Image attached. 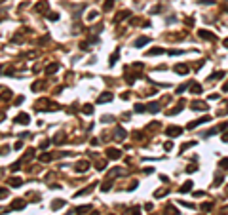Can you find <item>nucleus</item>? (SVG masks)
<instances>
[{"label": "nucleus", "mask_w": 228, "mask_h": 215, "mask_svg": "<svg viewBox=\"0 0 228 215\" xmlns=\"http://www.w3.org/2000/svg\"><path fill=\"white\" fill-rule=\"evenodd\" d=\"M221 167H222V170H228V158H222L221 160V164H219Z\"/></svg>", "instance_id": "nucleus-34"}, {"label": "nucleus", "mask_w": 228, "mask_h": 215, "mask_svg": "<svg viewBox=\"0 0 228 215\" xmlns=\"http://www.w3.org/2000/svg\"><path fill=\"white\" fill-rule=\"evenodd\" d=\"M201 38H205V40H215V34L213 33H209V31H200L198 33Z\"/></svg>", "instance_id": "nucleus-11"}, {"label": "nucleus", "mask_w": 228, "mask_h": 215, "mask_svg": "<svg viewBox=\"0 0 228 215\" xmlns=\"http://www.w3.org/2000/svg\"><path fill=\"white\" fill-rule=\"evenodd\" d=\"M108 188H110V183H108V181H107V183H105V185H103V190H108Z\"/></svg>", "instance_id": "nucleus-47"}, {"label": "nucleus", "mask_w": 228, "mask_h": 215, "mask_svg": "<svg viewBox=\"0 0 228 215\" xmlns=\"http://www.w3.org/2000/svg\"><path fill=\"white\" fill-rule=\"evenodd\" d=\"M135 111H137V112H144V111H147V107H144V105H141V103H137V105H135Z\"/></svg>", "instance_id": "nucleus-32"}, {"label": "nucleus", "mask_w": 228, "mask_h": 215, "mask_svg": "<svg viewBox=\"0 0 228 215\" xmlns=\"http://www.w3.org/2000/svg\"><path fill=\"white\" fill-rule=\"evenodd\" d=\"M112 97H114V95H112L110 92H105V93H101V95L97 97V103H107V101H110Z\"/></svg>", "instance_id": "nucleus-8"}, {"label": "nucleus", "mask_w": 228, "mask_h": 215, "mask_svg": "<svg viewBox=\"0 0 228 215\" xmlns=\"http://www.w3.org/2000/svg\"><path fill=\"white\" fill-rule=\"evenodd\" d=\"M0 21H2V17H0Z\"/></svg>", "instance_id": "nucleus-49"}, {"label": "nucleus", "mask_w": 228, "mask_h": 215, "mask_svg": "<svg viewBox=\"0 0 228 215\" xmlns=\"http://www.w3.org/2000/svg\"><path fill=\"white\" fill-rule=\"evenodd\" d=\"M222 76H224V72H219V71H217V72H213V74H211V80H219V78H222Z\"/></svg>", "instance_id": "nucleus-29"}, {"label": "nucleus", "mask_w": 228, "mask_h": 215, "mask_svg": "<svg viewBox=\"0 0 228 215\" xmlns=\"http://www.w3.org/2000/svg\"><path fill=\"white\" fill-rule=\"evenodd\" d=\"M46 17H48L50 21H57V19H59V13H57V12H48V13H46Z\"/></svg>", "instance_id": "nucleus-24"}, {"label": "nucleus", "mask_w": 228, "mask_h": 215, "mask_svg": "<svg viewBox=\"0 0 228 215\" xmlns=\"http://www.w3.org/2000/svg\"><path fill=\"white\" fill-rule=\"evenodd\" d=\"M126 129H124V128H120V126H118V128H116V139H120V141H124V139H126Z\"/></svg>", "instance_id": "nucleus-13"}, {"label": "nucleus", "mask_w": 228, "mask_h": 215, "mask_svg": "<svg viewBox=\"0 0 228 215\" xmlns=\"http://www.w3.org/2000/svg\"><path fill=\"white\" fill-rule=\"evenodd\" d=\"M158 54H164V50L162 48H152V50L147 51V55H158Z\"/></svg>", "instance_id": "nucleus-26"}, {"label": "nucleus", "mask_w": 228, "mask_h": 215, "mask_svg": "<svg viewBox=\"0 0 228 215\" xmlns=\"http://www.w3.org/2000/svg\"><path fill=\"white\" fill-rule=\"evenodd\" d=\"M186 88H188V86H186V84H184V86H179V90H177V93H183V92L186 90Z\"/></svg>", "instance_id": "nucleus-44"}, {"label": "nucleus", "mask_w": 228, "mask_h": 215, "mask_svg": "<svg viewBox=\"0 0 228 215\" xmlns=\"http://www.w3.org/2000/svg\"><path fill=\"white\" fill-rule=\"evenodd\" d=\"M158 12H162V6H156V8H152V12H150V13H158Z\"/></svg>", "instance_id": "nucleus-41"}, {"label": "nucleus", "mask_w": 228, "mask_h": 215, "mask_svg": "<svg viewBox=\"0 0 228 215\" xmlns=\"http://www.w3.org/2000/svg\"><path fill=\"white\" fill-rule=\"evenodd\" d=\"M204 122H211V116H204V118H200V120H194V122H190V124H188V129H194L196 126H200V124H204Z\"/></svg>", "instance_id": "nucleus-4"}, {"label": "nucleus", "mask_w": 228, "mask_h": 215, "mask_svg": "<svg viewBox=\"0 0 228 215\" xmlns=\"http://www.w3.org/2000/svg\"><path fill=\"white\" fill-rule=\"evenodd\" d=\"M65 206V200H55V202H51V209H59V208H63Z\"/></svg>", "instance_id": "nucleus-22"}, {"label": "nucleus", "mask_w": 228, "mask_h": 215, "mask_svg": "<svg viewBox=\"0 0 228 215\" xmlns=\"http://www.w3.org/2000/svg\"><path fill=\"white\" fill-rule=\"evenodd\" d=\"M127 15H131V13H129V12H126V10H124V12H120V13L116 15V19H114V23H120V21H124V19L127 17Z\"/></svg>", "instance_id": "nucleus-14"}, {"label": "nucleus", "mask_w": 228, "mask_h": 215, "mask_svg": "<svg viewBox=\"0 0 228 215\" xmlns=\"http://www.w3.org/2000/svg\"><path fill=\"white\" fill-rule=\"evenodd\" d=\"M34 10L38 13H48V0H40V2H36Z\"/></svg>", "instance_id": "nucleus-2"}, {"label": "nucleus", "mask_w": 228, "mask_h": 215, "mask_svg": "<svg viewBox=\"0 0 228 215\" xmlns=\"http://www.w3.org/2000/svg\"><path fill=\"white\" fill-rule=\"evenodd\" d=\"M196 170H198L196 166H188V167H186V171H188V173H190V171H196Z\"/></svg>", "instance_id": "nucleus-45"}, {"label": "nucleus", "mask_w": 228, "mask_h": 215, "mask_svg": "<svg viewBox=\"0 0 228 215\" xmlns=\"http://www.w3.org/2000/svg\"><path fill=\"white\" fill-rule=\"evenodd\" d=\"M82 111H84L86 114H93V107H91V105H84V107H82Z\"/></svg>", "instance_id": "nucleus-30"}, {"label": "nucleus", "mask_w": 228, "mask_h": 215, "mask_svg": "<svg viewBox=\"0 0 228 215\" xmlns=\"http://www.w3.org/2000/svg\"><path fill=\"white\" fill-rule=\"evenodd\" d=\"M226 128H228V124H226V122H222V124H221V128H219V132H224Z\"/></svg>", "instance_id": "nucleus-42"}, {"label": "nucleus", "mask_w": 228, "mask_h": 215, "mask_svg": "<svg viewBox=\"0 0 228 215\" xmlns=\"http://www.w3.org/2000/svg\"><path fill=\"white\" fill-rule=\"evenodd\" d=\"M48 145H50V141H42V143H40V149H48Z\"/></svg>", "instance_id": "nucleus-40"}, {"label": "nucleus", "mask_w": 228, "mask_h": 215, "mask_svg": "<svg viewBox=\"0 0 228 215\" xmlns=\"http://www.w3.org/2000/svg\"><path fill=\"white\" fill-rule=\"evenodd\" d=\"M30 122V116L27 112H19L17 116H15V124H21V126H27Z\"/></svg>", "instance_id": "nucleus-1"}, {"label": "nucleus", "mask_w": 228, "mask_h": 215, "mask_svg": "<svg viewBox=\"0 0 228 215\" xmlns=\"http://www.w3.org/2000/svg\"><path fill=\"white\" fill-rule=\"evenodd\" d=\"M90 206H80V208H76V211H78V213H82V215H84V211H90Z\"/></svg>", "instance_id": "nucleus-31"}, {"label": "nucleus", "mask_w": 228, "mask_h": 215, "mask_svg": "<svg viewBox=\"0 0 228 215\" xmlns=\"http://www.w3.org/2000/svg\"><path fill=\"white\" fill-rule=\"evenodd\" d=\"M131 215H141V209H139V208H133V209H131Z\"/></svg>", "instance_id": "nucleus-38"}, {"label": "nucleus", "mask_w": 228, "mask_h": 215, "mask_svg": "<svg viewBox=\"0 0 228 215\" xmlns=\"http://www.w3.org/2000/svg\"><path fill=\"white\" fill-rule=\"evenodd\" d=\"M80 48H82V50H90V44H87V42H82Z\"/></svg>", "instance_id": "nucleus-39"}, {"label": "nucleus", "mask_w": 228, "mask_h": 215, "mask_svg": "<svg viewBox=\"0 0 228 215\" xmlns=\"http://www.w3.org/2000/svg\"><path fill=\"white\" fill-rule=\"evenodd\" d=\"M107 156H108L110 160H118V158L122 156V153H120L118 149H108V150H107Z\"/></svg>", "instance_id": "nucleus-5"}, {"label": "nucleus", "mask_w": 228, "mask_h": 215, "mask_svg": "<svg viewBox=\"0 0 228 215\" xmlns=\"http://www.w3.org/2000/svg\"><path fill=\"white\" fill-rule=\"evenodd\" d=\"M192 187H194V183H192V181H186L184 185L179 188V190H181V192H188V190H192Z\"/></svg>", "instance_id": "nucleus-15"}, {"label": "nucleus", "mask_w": 228, "mask_h": 215, "mask_svg": "<svg viewBox=\"0 0 228 215\" xmlns=\"http://www.w3.org/2000/svg\"><path fill=\"white\" fill-rule=\"evenodd\" d=\"M222 44H224V46H226V48H228V38H226L224 42H222Z\"/></svg>", "instance_id": "nucleus-48"}, {"label": "nucleus", "mask_w": 228, "mask_h": 215, "mask_svg": "<svg viewBox=\"0 0 228 215\" xmlns=\"http://www.w3.org/2000/svg\"><path fill=\"white\" fill-rule=\"evenodd\" d=\"M95 166H97V170L101 171V170H105V166H107V164H105V160H101V162H97Z\"/></svg>", "instance_id": "nucleus-35"}, {"label": "nucleus", "mask_w": 228, "mask_h": 215, "mask_svg": "<svg viewBox=\"0 0 228 215\" xmlns=\"http://www.w3.org/2000/svg\"><path fill=\"white\" fill-rule=\"evenodd\" d=\"M33 156H34V150H33V149H29V150H27V154H25L23 158H21V164H23V162H29L30 158H33Z\"/></svg>", "instance_id": "nucleus-21"}, {"label": "nucleus", "mask_w": 228, "mask_h": 215, "mask_svg": "<svg viewBox=\"0 0 228 215\" xmlns=\"http://www.w3.org/2000/svg\"><path fill=\"white\" fill-rule=\"evenodd\" d=\"M23 208H25V202H23V200H15L10 209H23Z\"/></svg>", "instance_id": "nucleus-17"}, {"label": "nucleus", "mask_w": 228, "mask_h": 215, "mask_svg": "<svg viewBox=\"0 0 228 215\" xmlns=\"http://www.w3.org/2000/svg\"><path fill=\"white\" fill-rule=\"evenodd\" d=\"M211 208H213V204H211V202H207V204H201V209H204V211H209Z\"/></svg>", "instance_id": "nucleus-33"}, {"label": "nucleus", "mask_w": 228, "mask_h": 215, "mask_svg": "<svg viewBox=\"0 0 228 215\" xmlns=\"http://www.w3.org/2000/svg\"><path fill=\"white\" fill-rule=\"evenodd\" d=\"M53 143H55V145H63V143H65V133H57L55 139H53Z\"/></svg>", "instance_id": "nucleus-18"}, {"label": "nucleus", "mask_w": 228, "mask_h": 215, "mask_svg": "<svg viewBox=\"0 0 228 215\" xmlns=\"http://www.w3.org/2000/svg\"><path fill=\"white\" fill-rule=\"evenodd\" d=\"M38 88H44V82H34L33 84V90H38Z\"/></svg>", "instance_id": "nucleus-36"}, {"label": "nucleus", "mask_w": 228, "mask_h": 215, "mask_svg": "<svg viewBox=\"0 0 228 215\" xmlns=\"http://www.w3.org/2000/svg\"><path fill=\"white\" fill-rule=\"evenodd\" d=\"M165 215H181V213H179V209H177V208L167 206V208H165Z\"/></svg>", "instance_id": "nucleus-16"}, {"label": "nucleus", "mask_w": 228, "mask_h": 215, "mask_svg": "<svg viewBox=\"0 0 228 215\" xmlns=\"http://www.w3.org/2000/svg\"><path fill=\"white\" fill-rule=\"evenodd\" d=\"M51 158H53V154H50V153H44V154H40V162H50Z\"/></svg>", "instance_id": "nucleus-23"}, {"label": "nucleus", "mask_w": 228, "mask_h": 215, "mask_svg": "<svg viewBox=\"0 0 228 215\" xmlns=\"http://www.w3.org/2000/svg\"><path fill=\"white\" fill-rule=\"evenodd\" d=\"M190 107H192L194 111H207V103L205 101H194Z\"/></svg>", "instance_id": "nucleus-6"}, {"label": "nucleus", "mask_w": 228, "mask_h": 215, "mask_svg": "<svg viewBox=\"0 0 228 215\" xmlns=\"http://www.w3.org/2000/svg\"><path fill=\"white\" fill-rule=\"evenodd\" d=\"M118 57H120V51H118V50H116V51H114V54L110 55V65H114V63H116V61H118Z\"/></svg>", "instance_id": "nucleus-28"}, {"label": "nucleus", "mask_w": 228, "mask_h": 215, "mask_svg": "<svg viewBox=\"0 0 228 215\" xmlns=\"http://www.w3.org/2000/svg\"><path fill=\"white\" fill-rule=\"evenodd\" d=\"M87 167H90V162H87V160H80L78 164H76V171L82 173V171H87Z\"/></svg>", "instance_id": "nucleus-7"}, {"label": "nucleus", "mask_w": 228, "mask_h": 215, "mask_svg": "<svg viewBox=\"0 0 228 215\" xmlns=\"http://www.w3.org/2000/svg\"><path fill=\"white\" fill-rule=\"evenodd\" d=\"M112 6H114V0H107V2L103 4V10H105V12H108V10H112Z\"/></svg>", "instance_id": "nucleus-27"}, {"label": "nucleus", "mask_w": 228, "mask_h": 215, "mask_svg": "<svg viewBox=\"0 0 228 215\" xmlns=\"http://www.w3.org/2000/svg\"><path fill=\"white\" fill-rule=\"evenodd\" d=\"M148 112H158L160 111V103H152V105H148V109H147Z\"/></svg>", "instance_id": "nucleus-25"}, {"label": "nucleus", "mask_w": 228, "mask_h": 215, "mask_svg": "<svg viewBox=\"0 0 228 215\" xmlns=\"http://www.w3.org/2000/svg\"><path fill=\"white\" fill-rule=\"evenodd\" d=\"M181 132H183V129L177 128V126H171V128H167V135H169V137H173V135H181Z\"/></svg>", "instance_id": "nucleus-10"}, {"label": "nucleus", "mask_w": 228, "mask_h": 215, "mask_svg": "<svg viewBox=\"0 0 228 215\" xmlns=\"http://www.w3.org/2000/svg\"><path fill=\"white\" fill-rule=\"evenodd\" d=\"M95 17H97V12H90V15H87V19H90V21H93Z\"/></svg>", "instance_id": "nucleus-37"}, {"label": "nucleus", "mask_w": 228, "mask_h": 215, "mask_svg": "<svg viewBox=\"0 0 228 215\" xmlns=\"http://www.w3.org/2000/svg\"><path fill=\"white\" fill-rule=\"evenodd\" d=\"M190 92H192V93H196V95H198V93H201V86H200V84H190Z\"/></svg>", "instance_id": "nucleus-19"}, {"label": "nucleus", "mask_w": 228, "mask_h": 215, "mask_svg": "<svg viewBox=\"0 0 228 215\" xmlns=\"http://www.w3.org/2000/svg\"><path fill=\"white\" fill-rule=\"evenodd\" d=\"M190 69L186 65H175V72H177V74H186V72H188Z\"/></svg>", "instance_id": "nucleus-12"}, {"label": "nucleus", "mask_w": 228, "mask_h": 215, "mask_svg": "<svg viewBox=\"0 0 228 215\" xmlns=\"http://www.w3.org/2000/svg\"><path fill=\"white\" fill-rule=\"evenodd\" d=\"M6 194H8V190H4V188H0V198H4Z\"/></svg>", "instance_id": "nucleus-46"}, {"label": "nucleus", "mask_w": 228, "mask_h": 215, "mask_svg": "<svg viewBox=\"0 0 228 215\" xmlns=\"http://www.w3.org/2000/svg\"><path fill=\"white\" fill-rule=\"evenodd\" d=\"M8 183H10V185H12L13 188H17V187H21V183H23V181L19 179V177H13V179H10Z\"/></svg>", "instance_id": "nucleus-20"}, {"label": "nucleus", "mask_w": 228, "mask_h": 215, "mask_svg": "<svg viewBox=\"0 0 228 215\" xmlns=\"http://www.w3.org/2000/svg\"><path fill=\"white\" fill-rule=\"evenodd\" d=\"M164 149H165V150H171V149H173V143H165Z\"/></svg>", "instance_id": "nucleus-43"}, {"label": "nucleus", "mask_w": 228, "mask_h": 215, "mask_svg": "<svg viewBox=\"0 0 228 215\" xmlns=\"http://www.w3.org/2000/svg\"><path fill=\"white\" fill-rule=\"evenodd\" d=\"M57 71H59V63H51V65L46 67V74H53Z\"/></svg>", "instance_id": "nucleus-9"}, {"label": "nucleus", "mask_w": 228, "mask_h": 215, "mask_svg": "<svg viewBox=\"0 0 228 215\" xmlns=\"http://www.w3.org/2000/svg\"><path fill=\"white\" fill-rule=\"evenodd\" d=\"M148 42H150L148 36H139V38H137L135 42H133V46H135V48H143V46H147V44H148Z\"/></svg>", "instance_id": "nucleus-3"}]
</instances>
